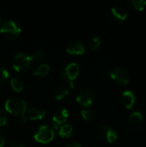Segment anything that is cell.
<instances>
[{
  "mask_svg": "<svg viewBox=\"0 0 146 147\" xmlns=\"http://www.w3.org/2000/svg\"><path fill=\"white\" fill-rule=\"evenodd\" d=\"M33 59L30 55L24 53H17L12 59V66L17 72H26L32 65Z\"/></svg>",
  "mask_w": 146,
  "mask_h": 147,
  "instance_id": "6da1fadb",
  "label": "cell"
},
{
  "mask_svg": "<svg viewBox=\"0 0 146 147\" xmlns=\"http://www.w3.org/2000/svg\"><path fill=\"white\" fill-rule=\"evenodd\" d=\"M5 111L17 115L23 116L27 110V104L24 100L20 98H10L5 102Z\"/></svg>",
  "mask_w": 146,
  "mask_h": 147,
  "instance_id": "7a4b0ae2",
  "label": "cell"
},
{
  "mask_svg": "<svg viewBox=\"0 0 146 147\" xmlns=\"http://www.w3.org/2000/svg\"><path fill=\"white\" fill-rule=\"evenodd\" d=\"M80 71L79 65L77 63H71L67 65L60 72L61 78L71 84V88H74V80L77 78Z\"/></svg>",
  "mask_w": 146,
  "mask_h": 147,
  "instance_id": "3957f363",
  "label": "cell"
},
{
  "mask_svg": "<svg viewBox=\"0 0 146 147\" xmlns=\"http://www.w3.org/2000/svg\"><path fill=\"white\" fill-rule=\"evenodd\" d=\"M34 140L41 144H47L54 138V129L51 125H44L39 127L34 136Z\"/></svg>",
  "mask_w": 146,
  "mask_h": 147,
  "instance_id": "277c9868",
  "label": "cell"
},
{
  "mask_svg": "<svg viewBox=\"0 0 146 147\" xmlns=\"http://www.w3.org/2000/svg\"><path fill=\"white\" fill-rule=\"evenodd\" d=\"M21 33V28L17 22L13 20H7L0 26V34L8 38H15Z\"/></svg>",
  "mask_w": 146,
  "mask_h": 147,
  "instance_id": "5b68a950",
  "label": "cell"
},
{
  "mask_svg": "<svg viewBox=\"0 0 146 147\" xmlns=\"http://www.w3.org/2000/svg\"><path fill=\"white\" fill-rule=\"evenodd\" d=\"M111 78L119 85H126L129 83L130 78L126 70L122 67H117L109 71Z\"/></svg>",
  "mask_w": 146,
  "mask_h": 147,
  "instance_id": "8992f818",
  "label": "cell"
},
{
  "mask_svg": "<svg viewBox=\"0 0 146 147\" xmlns=\"http://www.w3.org/2000/svg\"><path fill=\"white\" fill-rule=\"evenodd\" d=\"M94 99H95V95L93 91L87 88L81 90L77 96V102L83 107L90 106L93 103Z\"/></svg>",
  "mask_w": 146,
  "mask_h": 147,
  "instance_id": "52a82bcc",
  "label": "cell"
},
{
  "mask_svg": "<svg viewBox=\"0 0 146 147\" xmlns=\"http://www.w3.org/2000/svg\"><path fill=\"white\" fill-rule=\"evenodd\" d=\"M99 134L100 137L102 138V140L108 142V143H114L116 141L118 135L115 133V131L114 129H112L111 127H108V126H103L100 128L99 131Z\"/></svg>",
  "mask_w": 146,
  "mask_h": 147,
  "instance_id": "ba28073f",
  "label": "cell"
},
{
  "mask_svg": "<svg viewBox=\"0 0 146 147\" xmlns=\"http://www.w3.org/2000/svg\"><path fill=\"white\" fill-rule=\"evenodd\" d=\"M66 52L71 55H82L85 52L84 44L81 40L71 41L66 47Z\"/></svg>",
  "mask_w": 146,
  "mask_h": 147,
  "instance_id": "9c48e42d",
  "label": "cell"
},
{
  "mask_svg": "<svg viewBox=\"0 0 146 147\" xmlns=\"http://www.w3.org/2000/svg\"><path fill=\"white\" fill-rule=\"evenodd\" d=\"M121 100H122V102L124 104V106L130 109H132L133 106H134V103H135V95L133 91H130V90H126L122 93L121 95Z\"/></svg>",
  "mask_w": 146,
  "mask_h": 147,
  "instance_id": "30bf717a",
  "label": "cell"
},
{
  "mask_svg": "<svg viewBox=\"0 0 146 147\" xmlns=\"http://www.w3.org/2000/svg\"><path fill=\"white\" fill-rule=\"evenodd\" d=\"M68 117H69L68 110L65 109H60L58 112H56V114L53 115V117H52V123L57 125V126L65 124L66 122Z\"/></svg>",
  "mask_w": 146,
  "mask_h": 147,
  "instance_id": "8fae6325",
  "label": "cell"
},
{
  "mask_svg": "<svg viewBox=\"0 0 146 147\" xmlns=\"http://www.w3.org/2000/svg\"><path fill=\"white\" fill-rule=\"evenodd\" d=\"M111 13H112L114 19H115L116 21H121L122 22L127 18V12L126 11V9L120 6H118V5H115L112 8Z\"/></svg>",
  "mask_w": 146,
  "mask_h": 147,
  "instance_id": "7c38bea8",
  "label": "cell"
},
{
  "mask_svg": "<svg viewBox=\"0 0 146 147\" xmlns=\"http://www.w3.org/2000/svg\"><path fill=\"white\" fill-rule=\"evenodd\" d=\"M28 118L32 121H40L42 120L45 115H46V112L43 109H37V108H33L30 109L28 112Z\"/></svg>",
  "mask_w": 146,
  "mask_h": 147,
  "instance_id": "4fadbf2b",
  "label": "cell"
},
{
  "mask_svg": "<svg viewBox=\"0 0 146 147\" xmlns=\"http://www.w3.org/2000/svg\"><path fill=\"white\" fill-rule=\"evenodd\" d=\"M128 121L132 126L139 127L143 122V115L139 111H135L131 114V115L129 116Z\"/></svg>",
  "mask_w": 146,
  "mask_h": 147,
  "instance_id": "5bb4252c",
  "label": "cell"
},
{
  "mask_svg": "<svg viewBox=\"0 0 146 147\" xmlns=\"http://www.w3.org/2000/svg\"><path fill=\"white\" fill-rule=\"evenodd\" d=\"M50 71V67L46 64H40L33 71L34 76H39V77H44L47 75Z\"/></svg>",
  "mask_w": 146,
  "mask_h": 147,
  "instance_id": "9a60e30c",
  "label": "cell"
},
{
  "mask_svg": "<svg viewBox=\"0 0 146 147\" xmlns=\"http://www.w3.org/2000/svg\"><path fill=\"white\" fill-rule=\"evenodd\" d=\"M73 132V127L71 124H64L59 129V134L61 138H69Z\"/></svg>",
  "mask_w": 146,
  "mask_h": 147,
  "instance_id": "2e32d148",
  "label": "cell"
},
{
  "mask_svg": "<svg viewBox=\"0 0 146 147\" xmlns=\"http://www.w3.org/2000/svg\"><path fill=\"white\" fill-rule=\"evenodd\" d=\"M129 4L132 6V8L137 11L143 10L146 6L145 0H132L129 2Z\"/></svg>",
  "mask_w": 146,
  "mask_h": 147,
  "instance_id": "e0dca14e",
  "label": "cell"
},
{
  "mask_svg": "<svg viewBox=\"0 0 146 147\" xmlns=\"http://www.w3.org/2000/svg\"><path fill=\"white\" fill-rule=\"evenodd\" d=\"M68 94H69V90H68L67 87H65V86L59 87V88L58 89V90L56 91L55 99H56L57 101H61V100H63Z\"/></svg>",
  "mask_w": 146,
  "mask_h": 147,
  "instance_id": "ac0fdd59",
  "label": "cell"
},
{
  "mask_svg": "<svg viewBox=\"0 0 146 147\" xmlns=\"http://www.w3.org/2000/svg\"><path fill=\"white\" fill-rule=\"evenodd\" d=\"M10 85L13 90L15 92H22L23 90V84L17 78H12L10 80Z\"/></svg>",
  "mask_w": 146,
  "mask_h": 147,
  "instance_id": "d6986e66",
  "label": "cell"
},
{
  "mask_svg": "<svg viewBox=\"0 0 146 147\" xmlns=\"http://www.w3.org/2000/svg\"><path fill=\"white\" fill-rule=\"evenodd\" d=\"M9 71L5 67L0 66V84H3L9 78Z\"/></svg>",
  "mask_w": 146,
  "mask_h": 147,
  "instance_id": "ffe728a7",
  "label": "cell"
},
{
  "mask_svg": "<svg viewBox=\"0 0 146 147\" xmlns=\"http://www.w3.org/2000/svg\"><path fill=\"white\" fill-rule=\"evenodd\" d=\"M100 45H101V40L98 37H94L90 40V43H89V50L95 51V50H96L100 47Z\"/></svg>",
  "mask_w": 146,
  "mask_h": 147,
  "instance_id": "44dd1931",
  "label": "cell"
},
{
  "mask_svg": "<svg viewBox=\"0 0 146 147\" xmlns=\"http://www.w3.org/2000/svg\"><path fill=\"white\" fill-rule=\"evenodd\" d=\"M81 115L83 117V119H84L85 121H91L93 119V113L92 111L89 110V109H83L81 111Z\"/></svg>",
  "mask_w": 146,
  "mask_h": 147,
  "instance_id": "7402d4cb",
  "label": "cell"
},
{
  "mask_svg": "<svg viewBox=\"0 0 146 147\" xmlns=\"http://www.w3.org/2000/svg\"><path fill=\"white\" fill-rule=\"evenodd\" d=\"M7 120H8V117H7L6 111L3 110L2 108H0V127L4 126L7 123Z\"/></svg>",
  "mask_w": 146,
  "mask_h": 147,
  "instance_id": "603a6c76",
  "label": "cell"
},
{
  "mask_svg": "<svg viewBox=\"0 0 146 147\" xmlns=\"http://www.w3.org/2000/svg\"><path fill=\"white\" fill-rule=\"evenodd\" d=\"M30 56H31L33 61L34 60H40V59H41L44 57V53H43L42 50H36Z\"/></svg>",
  "mask_w": 146,
  "mask_h": 147,
  "instance_id": "cb8c5ba5",
  "label": "cell"
},
{
  "mask_svg": "<svg viewBox=\"0 0 146 147\" xmlns=\"http://www.w3.org/2000/svg\"><path fill=\"white\" fill-rule=\"evenodd\" d=\"M5 145V139L3 134H0V147H3Z\"/></svg>",
  "mask_w": 146,
  "mask_h": 147,
  "instance_id": "d4e9b609",
  "label": "cell"
},
{
  "mask_svg": "<svg viewBox=\"0 0 146 147\" xmlns=\"http://www.w3.org/2000/svg\"><path fill=\"white\" fill-rule=\"evenodd\" d=\"M66 147H82L81 145L79 143H77V142H71L70 144H68Z\"/></svg>",
  "mask_w": 146,
  "mask_h": 147,
  "instance_id": "484cf974",
  "label": "cell"
},
{
  "mask_svg": "<svg viewBox=\"0 0 146 147\" xmlns=\"http://www.w3.org/2000/svg\"><path fill=\"white\" fill-rule=\"evenodd\" d=\"M9 147H23V146L21 145V144H13V145H11Z\"/></svg>",
  "mask_w": 146,
  "mask_h": 147,
  "instance_id": "4316f807",
  "label": "cell"
},
{
  "mask_svg": "<svg viewBox=\"0 0 146 147\" xmlns=\"http://www.w3.org/2000/svg\"><path fill=\"white\" fill-rule=\"evenodd\" d=\"M0 22H1V21H0Z\"/></svg>",
  "mask_w": 146,
  "mask_h": 147,
  "instance_id": "83f0119b",
  "label": "cell"
}]
</instances>
